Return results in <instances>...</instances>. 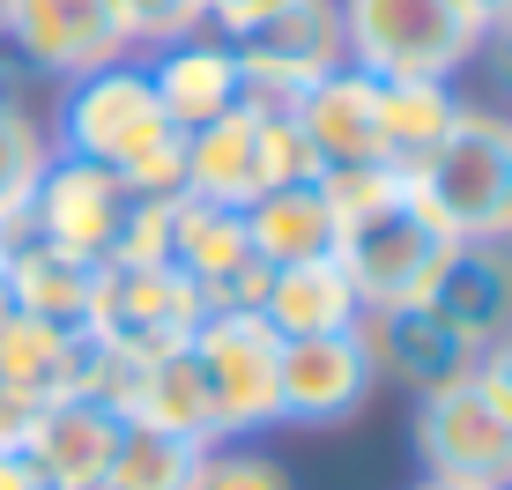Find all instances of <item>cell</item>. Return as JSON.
I'll use <instances>...</instances> for the list:
<instances>
[{
  "label": "cell",
  "instance_id": "cell-1",
  "mask_svg": "<svg viewBox=\"0 0 512 490\" xmlns=\"http://www.w3.org/2000/svg\"><path fill=\"white\" fill-rule=\"evenodd\" d=\"M327 201L342 216L334 260H342V275L357 283L364 305H401V297L431 290V275L453 253V238L416 201V186L401 171H327Z\"/></svg>",
  "mask_w": 512,
  "mask_h": 490
},
{
  "label": "cell",
  "instance_id": "cell-2",
  "mask_svg": "<svg viewBox=\"0 0 512 490\" xmlns=\"http://www.w3.org/2000/svg\"><path fill=\"white\" fill-rule=\"evenodd\" d=\"M52 149L119 171L134 194H179L186 186V134L171 127V112L156 104L141 60H119V67H104V75L67 82Z\"/></svg>",
  "mask_w": 512,
  "mask_h": 490
},
{
  "label": "cell",
  "instance_id": "cell-3",
  "mask_svg": "<svg viewBox=\"0 0 512 490\" xmlns=\"http://www.w3.org/2000/svg\"><path fill=\"white\" fill-rule=\"evenodd\" d=\"M409 186L446 223V238H505V223H512V112L461 104L446 142L409 171Z\"/></svg>",
  "mask_w": 512,
  "mask_h": 490
},
{
  "label": "cell",
  "instance_id": "cell-4",
  "mask_svg": "<svg viewBox=\"0 0 512 490\" xmlns=\"http://www.w3.org/2000/svg\"><path fill=\"white\" fill-rule=\"evenodd\" d=\"M342 60L372 82H453L475 67V30L453 0H334Z\"/></svg>",
  "mask_w": 512,
  "mask_h": 490
},
{
  "label": "cell",
  "instance_id": "cell-5",
  "mask_svg": "<svg viewBox=\"0 0 512 490\" xmlns=\"http://www.w3.org/2000/svg\"><path fill=\"white\" fill-rule=\"evenodd\" d=\"M216 38L238 52V75H245L238 104L275 112V119H290L297 97L320 75L349 67L342 60V8L334 0H275V8L245 15L238 30H216Z\"/></svg>",
  "mask_w": 512,
  "mask_h": 490
},
{
  "label": "cell",
  "instance_id": "cell-6",
  "mask_svg": "<svg viewBox=\"0 0 512 490\" xmlns=\"http://www.w3.org/2000/svg\"><path fill=\"white\" fill-rule=\"evenodd\" d=\"M290 179H320L297 119L238 104L216 127L186 134V186L179 194H193V201H216V208H238L245 216L260 194H275V186H290Z\"/></svg>",
  "mask_w": 512,
  "mask_h": 490
},
{
  "label": "cell",
  "instance_id": "cell-7",
  "mask_svg": "<svg viewBox=\"0 0 512 490\" xmlns=\"http://www.w3.org/2000/svg\"><path fill=\"white\" fill-rule=\"evenodd\" d=\"M201 320H208L201 290H193L179 268H164V260H104L97 268L90 335L104 349H119V357H134V364L171 357V349L193 342Z\"/></svg>",
  "mask_w": 512,
  "mask_h": 490
},
{
  "label": "cell",
  "instance_id": "cell-8",
  "mask_svg": "<svg viewBox=\"0 0 512 490\" xmlns=\"http://www.w3.org/2000/svg\"><path fill=\"white\" fill-rule=\"evenodd\" d=\"M409 446L423 483H512V416L475 372L416 394Z\"/></svg>",
  "mask_w": 512,
  "mask_h": 490
},
{
  "label": "cell",
  "instance_id": "cell-9",
  "mask_svg": "<svg viewBox=\"0 0 512 490\" xmlns=\"http://www.w3.org/2000/svg\"><path fill=\"white\" fill-rule=\"evenodd\" d=\"M141 201L149 194H134L119 171L82 164V156H52L38 194L23 208V231L60 245V253H75V260H90V268H104V260L127 253V231H134Z\"/></svg>",
  "mask_w": 512,
  "mask_h": 490
},
{
  "label": "cell",
  "instance_id": "cell-10",
  "mask_svg": "<svg viewBox=\"0 0 512 490\" xmlns=\"http://www.w3.org/2000/svg\"><path fill=\"white\" fill-rule=\"evenodd\" d=\"M186 349H193V364H201L208 394H216L223 439H245V431L275 424V357H282V335L260 320V312H208Z\"/></svg>",
  "mask_w": 512,
  "mask_h": 490
},
{
  "label": "cell",
  "instance_id": "cell-11",
  "mask_svg": "<svg viewBox=\"0 0 512 490\" xmlns=\"http://www.w3.org/2000/svg\"><path fill=\"white\" fill-rule=\"evenodd\" d=\"M0 38L15 45V60H23L30 75H52L60 90L82 82V75H104V67H119V60H134L112 0H8Z\"/></svg>",
  "mask_w": 512,
  "mask_h": 490
},
{
  "label": "cell",
  "instance_id": "cell-12",
  "mask_svg": "<svg viewBox=\"0 0 512 490\" xmlns=\"http://www.w3.org/2000/svg\"><path fill=\"white\" fill-rule=\"evenodd\" d=\"M379 394V372L364 357L357 327L349 335H297L275 357V424L334 431L349 416H364V401Z\"/></svg>",
  "mask_w": 512,
  "mask_h": 490
},
{
  "label": "cell",
  "instance_id": "cell-13",
  "mask_svg": "<svg viewBox=\"0 0 512 490\" xmlns=\"http://www.w3.org/2000/svg\"><path fill=\"white\" fill-rule=\"evenodd\" d=\"M357 342H364V357H372L379 387L431 394V387H453V379H468V372H475V349L446 327V312H438L431 297H401V305H364Z\"/></svg>",
  "mask_w": 512,
  "mask_h": 490
},
{
  "label": "cell",
  "instance_id": "cell-14",
  "mask_svg": "<svg viewBox=\"0 0 512 490\" xmlns=\"http://www.w3.org/2000/svg\"><path fill=\"white\" fill-rule=\"evenodd\" d=\"M297 134H305L312 164L327 171H386V134H379V82L357 67H334L297 97Z\"/></svg>",
  "mask_w": 512,
  "mask_h": 490
},
{
  "label": "cell",
  "instance_id": "cell-15",
  "mask_svg": "<svg viewBox=\"0 0 512 490\" xmlns=\"http://www.w3.org/2000/svg\"><path fill=\"white\" fill-rule=\"evenodd\" d=\"M119 431H127L119 409H104V401H90V394H67V401H45L38 409L23 461L38 468L45 490H104V468H112V453H119Z\"/></svg>",
  "mask_w": 512,
  "mask_h": 490
},
{
  "label": "cell",
  "instance_id": "cell-16",
  "mask_svg": "<svg viewBox=\"0 0 512 490\" xmlns=\"http://www.w3.org/2000/svg\"><path fill=\"white\" fill-rule=\"evenodd\" d=\"M423 297H431V305L446 312V327L483 357L498 335H512V253L498 238H453V253L438 260V275H431Z\"/></svg>",
  "mask_w": 512,
  "mask_h": 490
},
{
  "label": "cell",
  "instance_id": "cell-17",
  "mask_svg": "<svg viewBox=\"0 0 512 490\" xmlns=\"http://www.w3.org/2000/svg\"><path fill=\"white\" fill-rule=\"evenodd\" d=\"M141 75H149L156 104L171 112V127H179V134L216 127L223 112H238V90H245L238 52L223 38H208V30H193V38H179V45L141 52Z\"/></svg>",
  "mask_w": 512,
  "mask_h": 490
},
{
  "label": "cell",
  "instance_id": "cell-18",
  "mask_svg": "<svg viewBox=\"0 0 512 490\" xmlns=\"http://www.w3.org/2000/svg\"><path fill=\"white\" fill-rule=\"evenodd\" d=\"M260 320L275 327L282 342L297 335H349L364 320V297L342 275V260H290V268H268V290H260Z\"/></svg>",
  "mask_w": 512,
  "mask_h": 490
},
{
  "label": "cell",
  "instance_id": "cell-19",
  "mask_svg": "<svg viewBox=\"0 0 512 490\" xmlns=\"http://www.w3.org/2000/svg\"><path fill=\"white\" fill-rule=\"evenodd\" d=\"M82 364H90V327H52L30 312H15L0 327V387L38 401V409L82 394Z\"/></svg>",
  "mask_w": 512,
  "mask_h": 490
},
{
  "label": "cell",
  "instance_id": "cell-20",
  "mask_svg": "<svg viewBox=\"0 0 512 490\" xmlns=\"http://www.w3.org/2000/svg\"><path fill=\"white\" fill-rule=\"evenodd\" d=\"M334 231H342V216L327 201V179H290V186H275V194H260L245 208V238H253V253L268 268L334 253Z\"/></svg>",
  "mask_w": 512,
  "mask_h": 490
},
{
  "label": "cell",
  "instance_id": "cell-21",
  "mask_svg": "<svg viewBox=\"0 0 512 490\" xmlns=\"http://www.w3.org/2000/svg\"><path fill=\"white\" fill-rule=\"evenodd\" d=\"M8 290H15V312H30V320H52V327H90L97 268L23 231V238H15V253H8Z\"/></svg>",
  "mask_w": 512,
  "mask_h": 490
},
{
  "label": "cell",
  "instance_id": "cell-22",
  "mask_svg": "<svg viewBox=\"0 0 512 490\" xmlns=\"http://www.w3.org/2000/svg\"><path fill=\"white\" fill-rule=\"evenodd\" d=\"M127 416H141V424H156V431H179V439H193V446H223L216 394H208L193 349H171V357H149V364H141Z\"/></svg>",
  "mask_w": 512,
  "mask_h": 490
},
{
  "label": "cell",
  "instance_id": "cell-23",
  "mask_svg": "<svg viewBox=\"0 0 512 490\" xmlns=\"http://www.w3.org/2000/svg\"><path fill=\"white\" fill-rule=\"evenodd\" d=\"M453 112H461V97H453V82H379V134H386V171H409L446 142Z\"/></svg>",
  "mask_w": 512,
  "mask_h": 490
},
{
  "label": "cell",
  "instance_id": "cell-24",
  "mask_svg": "<svg viewBox=\"0 0 512 490\" xmlns=\"http://www.w3.org/2000/svg\"><path fill=\"white\" fill-rule=\"evenodd\" d=\"M193 461H201V446H193V439L127 416V431H119V453H112V468H104V490H186Z\"/></svg>",
  "mask_w": 512,
  "mask_h": 490
},
{
  "label": "cell",
  "instance_id": "cell-25",
  "mask_svg": "<svg viewBox=\"0 0 512 490\" xmlns=\"http://www.w3.org/2000/svg\"><path fill=\"white\" fill-rule=\"evenodd\" d=\"M52 156L60 149H52L45 119H30L23 104L0 97V223H8V231H23V208H30V194H38Z\"/></svg>",
  "mask_w": 512,
  "mask_h": 490
},
{
  "label": "cell",
  "instance_id": "cell-26",
  "mask_svg": "<svg viewBox=\"0 0 512 490\" xmlns=\"http://www.w3.org/2000/svg\"><path fill=\"white\" fill-rule=\"evenodd\" d=\"M186 490H297L290 468L275 461V453H253V446H201V461H193Z\"/></svg>",
  "mask_w": 512,
  "mask_h": 490
},
{
  "label": "cell",
  "instance_id": "cell-27",
  "mask_svg": "<svg viewBox=\"0 0 512 490\" xmlns=\"http://www.w3.org/2000/svg\"><path fill=\"white\" fill-rule=\"evenodd\" d=\"M112 15H119V30H127V52H134V60H141V52H156V45L193 38V30H208V8H201V0H112Z\"/></svg>",
  "mask_w": 512,
  "mask_h": 490
},
{
  "label": "cell",
  "instance_id": "cell-28",
  "mask_svg": "<svg viewBox=\"0 0 512 490\" xmlns=\"http://www.w3.org/2000/svg\"><path fill=\"white\" fill-rule=\"evenodd\" d=\"M475 67H483V75L512 97V15H498V23H490L483 38H475Z\"/></svg>",
  "mask_w": 512,
  "mask_h": 490
},
{
  "label": "cell",
  "instance_id": "cell-29",
  "mask_svg": "<svg viewBox=\"0 0 512 490\" xmlns=\"http://www.w3.org/2000/svg\"><path fill=\"white\" fill-rule=\"evenodd\" d=\"M30 424H38V401H23V394L0 387V453H23L30 446Z\"/></svg>",
  "mask_w": 512,
  "mask_h": 490
},
{
  "label": "cell",
  "instance_id": "cell-30",
  "mask_svg": "<svg viewBox=\"0 0 512 490\" xmlns=\"http://www.w3.org/2000/svg\"><path fill=\"white\" fill-rule=\"evenodd\" d=\"M475 379H483V387L505 401V416H512V335H498L483 357H475Z\"/></svg>",
  "mask_w": 512,
  "mask_h": 490
},
{
  "label": "cell",
  "instance_id": "cell-31",
  "mask_svg": "<svg viewBox=\"0 0 512 490\" xmlns=\"http://www.w3.org/2000/svg\"><path fill=\"white\" fill-rule=\"evenodd\" d=\"M201 8H208V23H216V30H238V23H245V15H260V8H275V0H201Z\"/></svg>",
  "mask_w": 512,
  "mask_h": 490
},
{
  "label": "cell",
  "instance_id": "cell-32",
  "mask_svg": "<svg viewBox=\"0 0 512 490\" xmlns=\"http://www.w3.org/2000/svg\"><path fill=\"white\" fill-rule=\"evenodd\" d=\"M453 8H461V23L475 30V38H483V30L498 23V15H512V0H453Z\"/></svg>",
  "mask_w": 512,
  "mask_h": 490
},
{
  "label": "cell",
  "instance_id": "cell-33",
  "mask_svg": "<svg viewBox=\"0 0 512 490\" xmlns=\"http://www.w3.org/2000/svg\"><path fill=\"white\" fill-rule=\"evenodd\" d=\"M0 490H45V483H38V468H30L23 453H0Z\"/></svg>",
  "mask_w": 512,
  "mask_h": 490
},
{
  "label": "cell",
  "instance_id": "cell-34",
  "mask_svg": "<svg viewBox=\"0 0 512 490\" xmlns=\"http://www.w3.org/2000/svg\"><path fill=\"white\" fill-rule=\"evenodd\" d=\"M15 320V290H8V268H0V327Z\"/></svg>",
  "mask_w": 512,
  "mask_h": 490
},
{
  "label": "cell",
  "instance_id": "cell-35",
  "mask_svg": "<svg viewBox=\"0 0 512 490\" xmlns=\"http://www.w3.org/2000/svg\"><path fill=\"white\" fill-rule=\"evenodd\" d=\"M416 490H512V483H416Z\"/></svg>",
  "mask_w": 512,
  "mask_h": 490
},
{
  "label": "cell",
  "instance_id": "cell-36",
  "mask_svg": "<svg viewBox=\"0 0 512 490\" xmlns=\"http://www.w3.org/2000/svg\"><path fill=\"white\" fill-rule=\"evenodd\" d=\"M15 238H23V231H8V223H0V268H8V253H15Z\"/></svg>",
  "mask_w": 512,
  "mask_h": 490
},
{
  "label": "cell",
  "instance_id": "cell-37",
  "mask_svg": "<svg viewBox=\"0 0 512 490\" xmlns=\"http://www.w3.org/2000/svg\"><path fill=\"white\" fill-rule=\"evenodd\" d=\"M498 245H505V253H512V223H505V238H498Z\"/></svg>",
  "mask_w": 512,
  "mask_h": 490
},
{
  "label": "cell",
  "instance_id": "cell-38",
  "mask_svg": "<svg viewBox=\"0 0 512 490\" xmlns=\"http://www.w3.org/2000/svg\"><path fill=\"white\" fill-rule=\"evenodd\" d=\"M0 23H8V0H0Z\"/></svg>",
  "mask_w": 512,
  "mask_h": 490
}]
</instances>
